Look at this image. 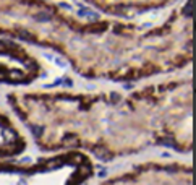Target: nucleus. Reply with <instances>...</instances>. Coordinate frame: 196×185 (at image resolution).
Returning a JSON list of instances; mask_svg holds the SVG:
<instances>
[{"label": "nucleus", "instance_id": "2", "mask_svg": "<svg viewBox=\"0 0 196 185\" xmlns=\"http://www.w3.org/2000/svg\"><path fill=\"white\" fill-rule=\"evenodd\" d=\"M193 11H195V3H193V0H190V2L186 3V7L183 8V15L185 17H193Z\"/></svg>", "mask_w": 196, "mask_h": 185}, {"label": "nucleus", "instance_id": "6", "mask_svg": "<svg viewBox=\"0 0 196 185\" xmlns=\"http://www.w3.org/2000/svg\"><path fill=\"white\" fill-rule=\"evenodd\" d=\"M31 130L34 132V135H36V136L42 133V128H41V127H36V125H31Z\"/></svg>", "mask_w": 196, "mask_h": 185}, {"label": "nucleus", "instance_id": "9", "mask_svg": "<svg viewBox=\"0 0 196 185\" xmlns=\"http://www.w3.org/2000/svg\"><path fill=\"white\" fill-rule=\"evenodd\" d=\"M19 36H21L23 39H31V34H28V33H21Z\"/></svg>", "mask_w": 196, "mask_h": 185}, {"label": "nucleus", "instance_id": "3", "mask_svg": "<svg viewBox=\"0 0 196 185\" xmlns=\"http://www.w3.org/2000/svg\"><path fill=\"white\" fill-rule=\"evenodd\" d=\"M79 17H89L91 20H97L99 18V13H96V11H91V10H79Z\"/></svg>", "mask_w": 196, "mask_h": 185}, {"label": "nucleus", "instance_id": "7", "mask_svg": "<svg viewBox=\"0 0 196 185\" xmlns=\"http://www.w3.org/2000/svg\"><path fill=\"white\" fill-rule=\"evenodd\" d=\"M10 76H11V78H16V80H19L23 75L19 73V71H10Z\"/></svg>", "mask_w": 196, "mask_h": 185}, {"label": "nucleus", "instance_id": "10", "mask_svg": "<svg viewBox=\"0 0 196 185\" xmlns=\"http://www.w3.org/2000/svg\"><path fill=\"white\" fill-rule=\"evenodd\" d=\"M55 62L58 63V65H62V67H65V62H63L62 59H55Z\"/></svg>", "mask_w": 196, "mask_h": 185}, {"label": "nucleus", "instance_id": "8", "mask_svg": "<svg viewBox=\"0 0 196 185\" xmlns=\"http://www.w3.org/2000/svg\"><path fill=\"white\" fill-rule=\"evenodd\" d=\"M5 136H7V140H15V135H13V132H11V130H7Z\"/></svg>", "mask_w": 196, "mask_h": 185}, {"label": "nucleus", "instance_id": "11", "mask_svg": "<svg viewBox=\"0 0 196 185\" xmlns=\"http://www.w3.org/2000/svg\"><path fill=\"white\" fill-rule=\"evenodd\" d=\"M3 49H5V47H3V44L0 42V52H3Z\"/></svg>", "mask_w": 196, "mask_h": 185}, {"label": "nucleus", "instance_id": "1", "mask_svg": "<svg viewBox=\"0 0 196 185\" xmlns=\"http://www.w3.org/2000/svg\"><path fill=\"white\" fill-rule=\"evenodd\" d=\"M93 153H94V156H97L99 159H107V158H109V151H107L105 148H94Z\"/></svg>", "mask_w": 196, "mask_h": 185}, {"label": "nucleus", "instance_id": "4", "mask_svg": "<svg viewBox=\"0 0 196 185\" xmlns=\"http://www.w3.org/2000/svg\"><path fill=\"white\" fill-rule=\"evenodd\" d=\"M50 13H47V11H41V13L34 15V20L36 21H50Z\"/></svg>", "mask_w": 196, "mask_h": 185}, {"label": "nucleus", "instance_id": "5", "mask_svg": "<svg viewBox=\"0 0 196 185\" xmlns=\"http://www.w3.org/2000/svg\"><path fill=\"white\" fill-rule=\"evenodd\" d=\"M60 166H62V161H50L47 164V169H54V167H60Z\"/></svg>", "mask_w": 196, "mask_h": 185}]
</instances>
